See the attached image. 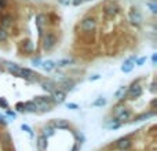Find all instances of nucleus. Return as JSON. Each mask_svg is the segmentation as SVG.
Here are the masks:
<instances>
[{
    "label": "nucleus",
    "instance_id": "nucleus-1",
    "mask_svg": "<svg viewBox=\"0 0 157 151\" xmlns=\"http://www.w3.org/2000/svg\"><path fill=\"white\" fill-rule=\"evenodd\" d=\"M80 29L84 33H92L97 29V19L94 17H86L80 22Z\"/></svg>",
    "mask_w": 157,
    "mask_h": 151
},
{
    "label": "nucleus",
    "instance_id": "nucleus-2",
    "mask_svg": "<svg viewBox=\"0 0 157 151\" xmlns=\"http://www.w3.org/2000/svg\"><path fill=\"white\" fill-rule=\"evenodd\" d=\"M57 44V36L52 32H47L43 35V48L46 51H51Z\"/></svg>",
    "mask_w": 157,
    "mask_h": 151
},
{
    "label": "nucleus",
    "instance_id": "nucleus-3",
    "mask_svg": "<svg viewBox=\"0 0 157 151\" xmlns=\"http://www.w3.org/2000/svg\"><path fill=\"white\" fill-rule=\"evenodd\" d=\"M142 92H144L142 87L139 85L138 83H134V84H131V87L125 91V96H127L128 99H136V98H139L142 95Z\"/></svg>",
    "mask_w": 157,
    "mask_h": 151
},
{
    "label": "nucleus",
    "instance_id": "nucleus-4",
    "mask_svg": "<svg viewBox=\"0 0 157 151\" xmlns=\"http://www.w3.org/2000/svg\"><path fill=\"white\" fill-rule=\"evenodd\" d=\"M128 18H130L131 24L134 25H141L142 21H144V17H142L141 11L138 8H131L130 13H128Z\"/></svg>",
    "mask_w": 157,
    "mask_h": 151
},
{
    "label": "nucleus",
    "instance_id": "nucleus-5",
    "mask_svg": "<svg viewBox=\"0 0 157 151\" xmlns=\"http://www.w3.org/2000/svg\"><path fill=\"white\" fill-rule=\"evenodd\" d=\"M51 98H52V100H54V103H63L66 99V92H63L62 89L57 88L55 91H52Z\"/></svg>",
    "mask_w": 157,
    "mask_h": 151
},
{
    "label": "nucleus",
    "instance_id": "nucleus-6",
    "mask_svg": "<svg viewBox=\"0 0 157 151\" xmlns=\"http://www.w3.org/2000/svg\"><path fill=\"white\" fill-rule=\"evenodd\" d=\"M135 61H136L135 55H134V57H131V58H128V59L125 61V62L123 63V66H121V72H123V73H130V72L134 69V66H135Z\"/></svg>",
    "mask_w": 157,
    "mask_h": 151
},
{
    "label": "nucleus",
    "instance_id": "nucleus-7",
    "mask_svg": "<svg viewBox=\"0 0 157 151\" xmlns=\"http://www.w3.org/2000/svg\"><path fill=\"white\" fill-rule=\"evenodd\" d=\"M13 22H14L13 17H11L10 14H4V15L0 18V28H3V29L7 30L13 26Z\"/></svg>",
    "mask_w": 157,
    "mask_h": 151
},
{
    "label": "nucleus",
    "instance_id": "nucleus-8",
    "mask_svg": "<svg viewBox=\"0 0 157 151\" xmlns=\"http://www.w3.org/2000/svg\"><path fill=\"white\" fill-rule=\"evenodd\" d=\"M4 66H6V69H7V72L10 74H13V76H17V77H19V74H21V69L22 68H19L17 63H11V62H4Z\"/></svg>",
    "mask_w": 157,
    "mask_h": 151
},
{
    "label": "nucleus",
    "instance_id": "nucleus-9",
    "mask_svg": "<svg viewBox=\"0 0 157 151\" xmlns=\"http://www.w3.org/2000/svg\"><path fill=\"white\" fill-rule=\"evenodd\" d=\"M46 24H47L46 14H37V15H36V25H37V29L41 36H43V29H44V25Z\"/></svg>",
    "mask_w": 157,
    "mask_h": 151
},
{
    "label": "nucleus",
    "instance_id": "nucleus-10",
    "mask_svg": "<svg viewBox=\"0 0 157 151\" xmlns=\"http://www.w3.org/2000/svg\"><path fill=\"white\" fill-rule=\"evenodd\" d=\"M103 10H105V14L108 17H114L117 15V13H119V6L114 4V3H109V4H106L105 7H103Z\"/></svg>",
    "mask_w": 157,
    "mask_h": 151
},
{
    "label": "nucleus",
    "instance_id": "nucleus-11",
    "mask_svg": "<svg viewBox=\"0 0 157 151\" xmlns=\"http://www.w3.org/2000/svg\"><path fill=\"white\" fill-rule=\"evenodd\" d=\"M37 76H39V74H36L35 72H32L30 69L24 68V69H21V74H19V77L25 78V80L33 81V80H37Z\"/></svg>",
    "mask_w": 157,
    "mask_h": 151
},
{
    "label": "nucleus",
    "instance_id": "nucleus-12",
    "mask_svg": "<svg viewBox=\"0 0 157 151\" xmlns=\"http://www.w3.org/2000/svg\"><path fill=\"white\" fill-rule=\"evenodd\" d=\"M131 144H132V142H131L130 138H121L116 142V146L119 150H128L131 147Z\"/></svg>",
    "mask_w": 157,
    "mask_h": 151
},
{
    "label": "nucleus",
    "instance_id": "nucleus-13",
    "mask_svg": "<svg viewBox=\"0 0 157 151\" xmlns=\"http://www.w3.org/2000/svg\"><path fill=\"white\" fill-rule=\"evenodd\" d=\"M75 85H76V83H75V81L65 78V80L59 84V87H61L59 89H62L63 92H71V91H73V89H75Z\"/></svg>",
    "mask_w": 157,
    "mask_h": 151
},
{
    "label": "nucleus",
    "instance_id": "nucleus-14",
    "mask_svg": "<svg viewBox=\"0 0 157 151\" xmlns=\"http://www.w3.org/2000/svg\"><path fill=\"white\" fill-rule=\"evenodd\" d=\"M41 88H43L47 94H52V91H55L58 87H57V84H55L54 81L48 80V81H43V83H41Z\"/></svg>",
    "mask_w": 157,
    "mask_h": 151
},
{
    "label": "nucleus",
    "instance_id": "nucleus-15",
    "mask_svg": "<svg viewBox=\"0 0 157 151\" xmlns=\"http://www.w3.org/2000/svg\"><path fill=\"white\" fill-rule=\"evenodd\" d=\"M52 127H54L55 129H68V128L71 127V124H69L66 120H54Z\"/></svg>",
    "mask_w": 157,
    "mask_h": 151
},
{
    "label": "nucleus",
    "instance_id": "nucleus-16",
    "mask_svg": "<svg viewBox=\"0 0 157 151\" xmlns=\"http://www.w3.org/2000/svg\"><path fill=\"white\" fill-rule=\"evenodd\" d=\"M40 66H41V69H43L44 72H51V70H54L55 69V62L54 61H43V62L40 63Z\"/></svg>",
    "mask_w": 157,
    "mask_h": 151
},
{
    "label": "nucleus",
    "instance_id": "nucleus-17",
    "mask_svg": "<svg viewBox=\"0 0 157 151\" xmlns=\"http://www.w3.org/2000/svg\"><path fill=\"white\" fill-rule=\"evenodd\" d=\"M131 118V111L128 110V109H125L124 111H123L121 114H120L119 117H116V120L120 122V124H123V122H125V121H128V120Z\"/></svg>",
    "mask_w": 157,
    "mask_h": 151
},
{
    "label": "nucleus",
    "instance_id": "nucleus-18",
    "mask_svg": "<svg viewBox=\"0 0 157 151\" xmlns=\"http://www.w3.org/2000/svg\"><path fill=\"white\" fill-rule=\"evenodd\" d=\"M36 144H37V149H39V150H40V151H44V150L47 149V144H48V143H47V138H46L44 135H41L40 138L37 139Z\"/></svg>",
    "mask_w": 157,
    "mask_h": 151
},
{
    "label": "nucleus",
    "instance_id": "nucleus-19",
    "mask_svg": "<svg viewBox=\"0 0 157 151\" xmlns=\"http://www.w3.org/2000/svg\"><path fill=\"white\" fill-rule=\"evenodd\" d=\"M24 105H25V111H28V113H36V111H39L37 106H36V103L33 100L32 102H25Z\"/></svg>",
    "mask_w": 157,
    "mask_h": 151
},
{
    "label": "nucleus",
    "instance_id": "nucleus-20",
    "mask_svg": "<svg viewBox=\"0 0 157 151\" xmlns=\"http://www.w3.org/2000/svg\"><path fill=\"white\" fill-rule=\"evenodd\" d=\"M22 50H24L25 52H33L35 46H33V43L30 40H24L22 41Z\"/></svg>",
    "mask_w": 157,
    "mask_h": 151
},
{
    "label": "nucleus",
    "instance_id": "nucleus-21",
    "mask_svg": "<svg viewBox=\"0 0 157 151\" xmlns=\"http://www.w3.org/2000/svg\"><path fill=\"white\" fill-rule=\"evenodd\" d=\"M153 116H155V113H153V111H149V113H144V114H141V116H136L135 118L132 120V122L144 121V120H147V118H150V117H153Z\"/></svg>",
    "mask_w": 157,
    "mask_h": 151
},
{
    "label": "nucleus",
    "instance_id": "nucleus-22",
    "mask_svg": "<svg viewBox=\"0 0 157 151\" xmlns=\"http://www.w3.org/2000/svg\"><path fill=\"white\" fill-rule=\"evenodd\" d=\"M75 61L73 59H59V61H57L55 62V66H59V68H65V66H69V65H72Z\"/></svg>",
    "mask_w": 157,
    "mask_h": 151
},
{
    "label": "nucleus",
    "instance_id": "nucleus-23",
    "mask_svg": "<svg viewBox=\"0 0 157 151\" xmlns=\"http://www.w3.org/2000/svg\"><path fill=\"white\" fill-rule=\"evenodd\" d=\"M43 131H44V132H43V135L46 136L47 139H48L50 136H52V135H54V133H55V128L52 127V125H47V127H44V129H43Z\"/></svg>",
    "mask_w": 157,
    "mask_h": 151
},
{
    "label": "nucleus",
    "instance_id": "nucleus-24",
    "mask_svg": "<svg viewBox=\"0 0 157 151\" xmlns=\"http://www.w3.org/2000/svg\"><path fill=\"white\" fill-rule=\"evenodd\" d=\"M36 106H37V110H40V111H50L52 107V105H50V103H43V102L36 103Z\"/></svg>",
    "mask_w": 157,
    "mask_h": 151
},
{
    "label": "nucleus",
    "instance_id": "nucleus-25",
    "mask_svg": "<svg viewBox=\"0 0 157 151\" xmlns=\"http://www.w3.org/2000/svg\"><path fill=\"white\" fill-rule=\"evenodd\" d=\"M125 91H127V88H125V87H120V88L116 91V94H114V98H116V99H124Z\"/></svg>",
    "mask_w": 157,
    "mask_h": 151
},
{
    "label": "nucleus",
    "instance_id": "nucleus-26",
    "mask_svg": "<svg viewBox=\"0 0 157 151\" xmlns=\"http://www.w3.org/2000/svg\"><path fill=\"white\" fill-rule=\"evenodd\" d=\"M106 105V99L105 98H98L97 100H94L92 102V106H95V107H102V106Z\"/></svg>",
    "mask_w": 157,
    "mask_h": 151
},
{
    "label": "nucleus",
    "instance_id": "nucleus-27",
    "mask_svg": "<svg viewBox=\"0 0 157 151\" xmlns=\"http://www.w3.org/2000/svg\"><path fill=\"white\" fill-rule=\"evenodd\" d=\"M124 110H125L124 106H121V105L116 106V107H114V110H113V117H114V118H116V117H119Z\"/></svg>",
    "mask_w": 157,
    "mask_h": 151
},
{
    "label": "nucleus",
    "instance_id": "nucleus-28",
    "mask_svg": "<svg viewBox=\"0 0 157 151\" xmlns=\"http://www.w3.org/2000/svg\"><path fill=\"white\" fill-rule=\"evenodd\" d=\"M120 125H121V124H120V122L117 121V120H112V121L109 122V124H106V127H108L109 129H117V128H119Z\"/></svg>",
    "mask_w": 157,
    "mask_h": 151
},
{
    "label": "nucleus",
    "instance_id": "nucleus-29",
    "mask_svg": "<svg viewBox=\"0 0 157 151\" xmlns=\"http://www.w3.org/2000/svg\"><path fill=\"white\" fill-rule=\"evenodd\" d=\"M7 39H8V32L6 29H3V28H0V43L6 41Z\"/></svg>",
    "mask_w": 157,
    "mask_h": 151
},
{
    "label": "nucleus",
    "instance_id": "nucleus-30",
    "mask_svg": "<svg viewBox=\"0 0 157 151\" xmlns=\"http://www.w3.org/2000/svg\"><path fill=\"white\" fill-rule=\"evenodd\" d=\"M146 6L150 8V11H152L153 14H157V4H156L155 2H147Z\"/></svg>",
    "mask_w": 157,
    "mask_h": 151
},
{
    "label": "nucleus",
    "instance_id": "nucleus-31",
    "mask_svg": "<svg viewBox=\"0 0 157 151\" xmlns=\"http://www.w3.org/2000/svg\"><path fill=\"white\" fill-rule=\"evenodd\" d=\"M15 109H17V111L18 113H25V105L22 102H18L15 105Z\"/></svg>",
    "mask_w": 157,
    "mask_h": 151
},
{
    "label": "nucleus",
    "instance_id": "nucleus-32",
    "mask_svg": "<svg viewBox=\"0 0 157 151\" xmlns=\"http://www.w3.org/2000/svg\"><path fill=\"white\" fill-rule=\"evenodd\" d=\"M146 61H147V58H146V57H142V58H139V59L136 58L135 65H136V66H144V63L146 62Z\"/></svg>",
    "mask_w": 157,
    "mask_h": 151
},
{
    "label": "nucleus",
    "instance_id": "nucleus-33",
    "mask_svg": "<svg viewBox=\"0 0 157 151\" xmlns=\"http://www.w3.org/2000/svg\"><path fill=\"white\" fill-rule=\"evenodd\" d=\"M21 129L22 131H25V132H28L30 136H33V132H32V129H30V127H28V125H25V124H22L21 125Z\"/></svg>",
    "mask_w": 157,
    "mask_h": 151
},
{
    "label": "nucleus",
    "instance_id": "nucleus-34",
    "mask_svg": "<svg viewBox=\"0 0 157 151\" xmlns=\"http://www.w3.org/2000/svg\"><path fill=\"white\" fill-rule=\"evenodd\" d=\"M0 107L3 109H8V103L6 99H3V98H0Z\"/></svg>",
    "mask_w": 157,
    "mask_h": 151
},
{
    "label": "nucleus",
    "instance_id": "nucleus-35",
    "mask_svg": "<svg viewBox=\"0 0 157 151\" xmlns=\"http://www.w3.org/2000/svg\"><path fill=\"white\" fill-rule=\"evenodd\" d=\"M66 107L71 109V110H77L78 105H76V103H66Z\"/></svg>",
    "mask_w": 157,
    "mask_h": 151
},
{
    "label": "nucleus",
    "instance_id": "nucleus-36",
    "mask_svg": "<svg viewBox=\"0 0 157 151\" xmlns=\"http://www.w3.org/2000/svg\"><path fill=\"white\" fill-rule=\"evenodd\" d=\"M40 63H41L40 58H33V59H32V65L33 66H40Z\"/></svg>",
    "mask_w": 157,
    "mask_h": 151
},
{
    "label": "nucleus",
    "instance_id": "nucleus-37",
    "mask_svg": "<svg viewBox=\"0 0 157 151\" xmlns=\"http://www.w3.org/2000/svg\"><path fill=\"white\" fill-rule=\"evenodd\" d=\"M84 3V0H72V4L76 6V7H78V6H81Z\"/></svg>",
    "mask_w": 157,
    "mask_h": 151
},
{
    "label": "nucleus",
    "instance_id": "nucleus-38",
    "mask_svg": "<svg viewBox=\"0 0 157 151\" xmlns=\"http://www.w3.org/2000/svg\"><path fill=\"white\" fill-rule=\"evenodd\" d=\"M58 2H59L62 6H69L72 3V0H58Z\"/></svg>",
    "mask_w": 157,
    "mask_h": 151
},
{
    "label": "nucleus",
    "instance_id": "nucleus-39",
    "mask_svg": "<svg viewBox=\"0 0 157 151\" xmlns=\"http://www.w3.org/2000/svg\"><path fill=\"white\" fill-rule=\"evenodd\" d=\"M99 78H101V76H99V74H94V76H91V77H90L88 80H90V81H95V80H99Z\"/></svg>",
    "mask_w": 157,
    "mask_h": 151
},
{
    "label": "nucleus",
    "instance_id": "nucleus-40",
    "mask_svg": "<svg viewBox=\"0 0 157 151\" xmlns=\"http://www.w3.org/2000/svg\"><path fill=\"white\" fill-rule=\"evenodd\" d=\"M7 7V0H0V8Z\"/></svg>",
    "mask_w": 157,
    "mask_h": 151
},
{
    "label": "nucleus",
    "instance_id": "nucleus-41",
    "mask_svg": "<svg viewBox=\"0 0 157 151\" xmlns=\"http://www.w3.org/2000/svg\"><path fill=\"white\" fill-rule=\"evenodd\" d=\"M7 116H10V117H14V118H15V111H11V110H7Z\"/></svg>",
    "mask_w": 157,
    "mask_h": 151
},
{
    "label": "nucleus",
    "instance_id": "nucleus-42",
    "mask_svg": "<svg viewBox=\"0 0 157 151\" xmlns=\"http://www.w3.org/2000/svg\"><path fill=\"white\" fill-rule=\"evenodd\" d=\"M80 144H78V143H76V144H75V146H73V149H72V151H78V150H80Z\"/></svg>",
    "mask_w": 157,
    "mask_h": 151
},
{
    "label": "nucleus",
    "instance_id": "nucleus-43",
    "mask_svg": "<svg viewBox=\"0 0 157 151\" xmlns=\"http://www.w3.org/2000/svg\"><path fill=\"white\" fill-rule=\"evenodd\" d=\"M152 62H153V65H156V62H157V54H153L152 55Z\"/></svg>",
    "mask_w": 157,
    "mask_h": 151
},
{
    "label": "nucleus",
    "instance_id": "nucleus-44",
    "mask_svg": "<svg viewBox=\"0 0 157 151\" xmlns=\"http://www.w3.org/2000/svg\"><path fill=\"white\" fill-rule=\"evenodd\" d=\"M0 124L7 125V121H6V118H4V117H2V116H0Z\"/></svg>",
    "mask_w": 157,
    "mask_h": 151
},
{
    "label": "nucleus",
    "instance_id": "nucleus-45",
    "mask_svg": "<svg viewBox=\"0 0 157 151\" xmlns=\"http://www.w3.org/2000/svg\"><path fill=\"white\" fill-rule=\"evenodd\" d=\"M84 2H91V0H84Z\"/></svg>",
    "mask_w": 157,
    "mask_h": 151
},
{
    "label": "nucleus",
    "instance_id": "nucleus-46",
    "mask_svg": "<svg viewBox=\"0 0 157 151\" xmlns=\"http://www.w3.org/2000/svg\"><path fill=\"white\" fill-rule=\"evenodd\" d=\"M0 65H2V59H0Z\"/></svg>",
    "mask_w": 157,
    "mask_h": 151
}]
</instances>
